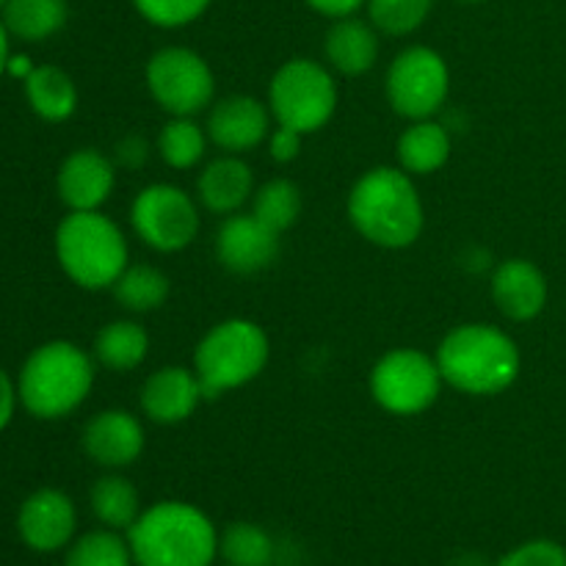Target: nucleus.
I'll return each instance as SVG.
<instances>
[{
    "label": "nucleus",
    "instance_id": "obj_38",
    "mask_svg": "<svg viewBox=\"0 0 566 566\" xmlns=\"http://www.w3.org/2000/svg\"><path fill=\"white\" fill-rule=\"evenodd\" d=\"M9 61H11V55H9V31H6L3 20H0V75L9 70Z\"/></svg>",
    "mask_w": 566,
    "mask_h": 566
},
{
    "label": "nucleus",
    "instance_id": "obj_12",
    "mask_svg": "<svg viewBox=\"0 0 566 566\" xmlns=\"http://www.w3.org/2000/svg\"><path fill=\"white\" fill-rule=\"evenodd\" d=\"M280 232L265 227L254 213H232L216 232V258L232 274H258L274 265Z\"/></svg>",
    "mask_w": 566,
    "mask_h": 566
},
{
    "label": "nucleus",
    "instance_id": "obj_41",
    "mask_svg": "<svg viewBox=\"0 0 566 566\" xmlns=\"http://www.w3.org/2000/svg\"><path fill=\"white\" fill-rule=\"evenodd\" d=\"M464 3H481V0H464Z\"/></svg>",
    "mask_w": 566,
    "mask_h": 566
},
{
    "label": "nucleus",
    "instance_id": "obj_2",
    "mask_svg": "<svg viewBox=\"0 0 566 566\" xmlns=\"http://www.w3.org/2000/svg\"><path fill=\"white\" fill-rule=\"evenodd\" d=\"M136 566H213L219 531L202 509L186 501H160L144 509L127 531Z\"/></svg>",
    "mask_w": 566,
    "mask_h": 566
},
{
    "label": "nucleus",
    "instance_id": "obj_39",
    "mask_svg": "<svg viewBox=\"0 0 566 566\" xmlns=\"http://www.w3.org/2000/svg\"><path fill=\"white\" fill-rule=\"evenodd\" d=\"M31 70H33V66H31V61L25 59V55H17V59L9 61V72H11V75H20L22 81L31 75Z\"/></svg>",
    "mask_w": 566,
    "mask_h": 566
},
{
    "label": "nucleus",
    "instance_id": "obj_25",
    "mask_svg": "<svg viewBox=\"0 0 566 566\" xmlns=\"http://www.w3.org/2000/svg\"><path fill=\"white\" fill-rule=\"evenodd\" d=\"M114 298L127 313H153L166 304L171 293L169 276L147 263L127 265L119 280L114 282Z\"/></svg>",
    "mask_w": 566,
    "mask_h": 566
},
{
    "label": "nucleus",
    "instance_id": "obj_14",
    "mask_svg": "<svg viewBox=\"0 0 566 566\" xmlns=\"http://www.w3.org/2000/svg\"><path fill=\"white\" fill-rule=\"evenodd\" d=\"M208 138L227 155L252 153L254 147L269 138L271 114L258 97L249 94H230L210 105L208 114Z\"/></svg>",
    "mask_w": 566,
    "mask_h": 566
},
{
    "label": "nucleus",
    "instance_id": "obj_36",
    "mask_svg": "<svg viewBox=\"0 0 566 566\" xmlns=\"http://www.w3.org/2000/svg\"><path fill=\"white\" fill-rule=\"evenodd\" d=\"M368 0H307V6L318 14L332 17V20H343V17H354Z\"/></svg>",
    "mask_w": 566,
    "mask_h": 566
},
{
    "label": "nucleus",
    "instance_id": "obj_13",
    "mask_svg": "<svg viewBox=\"0 0 566 566\" xmlns=\"http://www.w3.org/2000/svg\"><path fill=\"white\" fill-rule=\"evenodd\" d=\"M77 528V512L70 495L61 490H39L25 497L17 514L20 539L36 553H55L72 545Z\"/></svg>",
    "mask_w": 566,
    "mask_h": 566
},
{
    "label": "nucleus",
    "instance_id": "obj_10",
    "mask_svg": "<svg viewBox=\"0 0 566 566\" xmlns=\"http://www.w3.org/2000/svg\"><path fill=\"white\" fill-rule=\"evenodd\" d=\"M149 94L171 116H197L216 97V77L208 61L188 48H164L144 70Z\"/></svg>",
    "mask_w": 566,
    "mask_h": 566
},
{
    "label": "nucleus",
    "instance_id": "obj_3",
    "mask_svg": "<svg viewBox=\"0 0 566 566\" xmlns=\"http://www.w3.org/2000/svg\"><path fill=\"white\" fill-rule=\"evenodd\" d=\"M446 385L468 396H501L520 376V348L492 324H462L442 337L434 354Z\"/></svg>",
    "mask_w": 566,
    "mask_h": 566
},
{
    "label": "nucleus",
    "instance_id": "obj_17",
    "mask_svg": "<svg viewBox=\"0 0 566 566\" xmlns=\"http://www.w3.org/2000/svg\"><path fill=\"white\" fill-rule=\"evenodd\" d=\"M205 398L197 374L180 365H166L147 376L142 387V412L153 423L175 426L193 415Z\"/></svg>",
    "mask_w": 566,
    "mask_h": 566
},
{
    "label": "nucleus",
    "instance_id": "obj_6",
    "mask_svg": "<svg viewBox=\"0 0 566 566\" xmlns=\"http://www.w3.org/2000/svg\"><path fill=\"white\" fill-rule=\"evenodd\" d=\"M269 335L249 318H227L199 340L193 352V374L205 398H219L258 379L269 365Z\"/></svg>",
    "mask_w": 566,
    "mask_h": 566
},
{
    "label": "nucleus",
    "instance_id": "obj_28",
    "mask_svg": "<svg viewBox=\"0 0 566 566\" xmlns=\"http://www.w3.org/2000/svg\"><path fill=\"white\" fill-rule=\"evenodd\" d=\"M302 205V191H298L296 182L285 180V177H276V180L263 182V186L254 191L252 213L258 216L265 227H271V230L282 235V232L291 230L298 221Z\"/></svg>",
    "mask_w": 566,
    "mask_h": 566
},
{
    "label": "nucleus",
    "instance_id": "obj_7",
    "mask_svg": "<svg viewBox=\"0 0 566 566\" xmlns=\"http://www.w3.org/2000/svg\"><path fill=\"white\" fill-rule=\"evenodd\" d=\"M269 108L276 125L315 133L329 125L337 108V83L324 64L310 59L285 61L269 86Z\"/></svg>",
    "mask_w": 566,
    "mask_h": 566
},
{
    "label": "nucleus",
    "instance_id": "obj_34",
    "mask_svg": "<svg viewBox=\"0 0 566 566\" xmlns=\"http://www.w3.org/2000/svg\"><path fill=\"white\" fill-rule=\"evenodd\" d=\"M304 133L293 130V127L276 125V130L269 133V153L276 164H291L302 153Z\"/></svg>",
    "mask_w": 566,
    "mask_h": 566
},
{
    "label": "nucleus",
    "instance_id": "obj_29",
    "mask_svg": "<svg viewBox=\"0 0 566 566\" xmlns=\"http://www.w3.org/2000/svg\"><path fill=\"white\" fill-rule=\"evenodd\" d=\"M219 556L227 566H271L274 539L254 523H232L221 531Z\"/></svg>",
    "mask_w": 566,
    "mask_h": 566
},
{
    "label": "nucleus",
    "instance_id": "obj_35",
    "mask_svg": "<svg viewBox=\"0 0 566 566\" xmlns=\"http://www.w3.org/2000/svg\"><path fill=\"white\" fill-rule=\"evenodd\" d=\"M149 158V144L142 136H127L116 144V160L127 169H142Z\"/></svg>",
    "mask_w": 566,
    "mask_h": 566
},
{
    "label": "nucleus",
    "instance_id": "obj_18",
    "mask_svg": "<svg viewBox=\"0 0 566 566\" xmlns=\"http://www.w3.org/2000/svg\"><path fill=\"white\" fill-rule=\"evenodd\" d=\"M492 298L509 321H534L547 304V280L531 260H503L492 274Z\"/></svg>",
    "mask_w": 566,
    "mask_h": 566
},
{
    "label": "nucleus",
    "instance_id": "obj_4",
    "mask_svg": "<svg viewBox=\"0 0 566 566\" xmlns=\"http://www.w3.org/2000/svg\"><path fill=\"white\" fill-rule=\"evenodd\" d=\"M92 385V357L70 340H50L25 359L17 392L33 418L61 420L86 401Z\"/></svg>",
    "mask_w": 566,
    "mask_h": 566
},
{
    "label": "nucleus",
    "instance_id": "obj_37",
    "mask_svg": "<svg viewBox=\"0 0 566 566\" xmlns=\"http://www.w3.org/2000/svg\"><path fill=\"white\" fill-rule=\"evenodd\" d=\"M17 398H20V392H17L14 381H11L9 374L0 368V431H3L6 426L11 423V418H14Z\"/></svg>",
    "mask_w": 566,
    "mask_h": 566
},
{
    "label": "nucleus",
    "instance_id": "obj_1",
    "mask_svg": "<svg viewBox=\"0 0 566 566\" xmlns=\"http://www.w3.org/2000/svg\"><path fill=\"white\" fill-rule=\"evenodd\" d=\"M348 221L374 247H412L426 224L423 199L412 175L396 166L365 171L348 193Z\"/></svg>",
    "mask_w": 566,
    "mask_h": 566
},
{
    "label": "nucleus",
    "instance_id": "obj_19",
    "mask_svg": "<svg viewBox=\"0 0 566 566\" xmlns=\"http://www.w3.org/2000/svg\"><path fill=\"white\" fill-rule=\"evenodd\" d=\"M252 166L241 160V155H224L205 166L199 175L197 193L199 202L216 216H232L243 208V202L254 197Z\"/></svg>",
    "mask_w": 566,
    "mask_h": 566
},
{
    "label": "nucleus",
    "instance_id": "obj_40",
    "mask_svg": "<svg viewBox=\"0 0 566 566\" xmlns=\"http://www.w3.org/2000/svg\"><path fill=\"white\" fill-rule=\"evenodd\" d=\"M6 3H9V0H0V14H3V9H6Z\"/></svg>",
    "mask_w": 566,
    "mask_h": 566
},
{
    "label": "nucleus",
    "instance_id": "obj_8",
    "mask_svg": "<svg viewBox=\"0 0 566 566\" xmlns=\"http://www.w3.org/2000/svg\"><path fill=\"white\" fill-rule=\"evenodd\" d=\"M370 396L385 412L415 418L440 398L442 374L434 357L418 348H392L370 370Z\"/></svg>",
    "mask_w": 566,
    "mask_h": 566
},
{
    "label": "nucleus",
    "instance_id": "obj_22",
    "mask_svg": "<svg viewBox=\"0 0 566 566\" xmlns=\"http://www.w3.org/2000/svg\"><path fill=\"white\" fill-rule=\"evenodd\" d=\"M25 97L33 114L44 122H64L77 108V88L72 77L59 66H33L25 77Z\"/></svg>",
    "mask_w": 566,
    "mask_h": 566
},
{
    "label": "nucleus",
    "instance_id": "obj_31",
    "mask_svg": "<svg viewBox=\"0 0 566 566\" xmlns=\"http://www.w3.org/2000/svg\"><path fill=\"white\" fill-rule=\"evenodd\" d=\"M370 25L387 36H409L429 20L434 0H368Z\"/></svg>",
    "mask_w": 566,
    "mask_h": 566
},
{
    "label": "nucleus",
    "instance_id": "obj_32",
    "mask_svg": "<svg viewBox=\"0 0 566 566\" xmlns=\"http://www.w3.org/2000/svg\"><path fill=\"white\" fill-rule=\"evenodd\" d=\"M138 14L158 28H182L208 11L210 0H133Z\"/></svg>",
    "mask_w": 566,
    "mask_h": 566
},
{
    "label": "nucleus",
    "instance_id": "obj_20",
    "mask_svg": "<svg viewBox=\"0 0 566 566\" xmlns=\"http://www.w3.org/2000/svg\"><path fill=\"white\" fill-rule=\"evenodd\" d=\"M324 55L332 70L348 77H359L379 59V33L370 22L357 20V17H343L326 31Z\"/></svg>",
    "mask_w": 566,
    "mask_h": 566
},
{
    "label": "nucleus",
    "instance_id": "obj_24",
    "mask_svg": "<svg viewBox=\"0 0 566 566\" xmlns=\"http://www.w3.org/2000/svg\"><path fill=\"white\" fill-rule=\"evenodd\" d=\"M3 25L22 42H44L66 22L64 0H9L3 9Z\"/></svg>",
    "mask_w": 566,
    "mask_h": 566
},
{
    "label": "nucleus",
    "instance_id": "obj_5",
    "mask_svg": "<svg viewBox=\"0 0 566 566\" xmlns=\"http://www.w3.org/2000/svg\"><path fill=\"white\" fill-rule=\"evenodd\" d=\"M55 258L75 285L86 291L114 287L130 265L127 238L99 210H70L55 230Z\"/></svg>",
    "mask_w": 566,
    "mask_h": 566
},
{
    "label": "nucleus",
    "instance_id": "obj_9",
    "mask_svg": "<svg viewBox=\"0 0 566 566\" xmlns=\"http://www.w3.org/2000/svg\"><path fill=\"white\" fill-rule=\"evenodd\" d=\"M387 103L403 119H431L446 105L451 92V72L437 50L415 44L401 50L387 66Z\"/></svg>",
    "mask_w": 566,
    "mask_h": 566
},
{
    "label": "nucleus",
    "instance_id": "obj_15",
    "mask_svg": "<svg viewBox=\"0 0 566 566\" xmlns=\"http://www.w3.org/2000/svg\"><path fill=\"white\" fill-rule=\"evenodd\" d=\"M144 426L127 409H103L83 426V451L99 468L122 470L144 453Z\"/></svg>",
    "mask_w": 566,
    "mask_h": 566
},
{
    "label": "nucleus",
    "instance_id": "obj_11",
    "mask_svg": "<svg viewBox=\"0 0 566 566\" xmlns=\"http://www.w3.org/2000/svg\"><path fill=\"white\" fill-rule=\"evenodd\" d=\"M130 221L136 235L155 252H182L199 232L197 202L182 188L155 182L133 199Z\"/></svg>",
    "mask_w": 566,
    "mask_h": 566
},
{
    "label": "nucleus",
    "instance_id": "obj_33",
    "mask_svg": "<svg viewBox=\"0 0 566 566\" xmlns=\"http://www.w3.org/2000/svg\"><path fill=\"white\" fill-rule=\"evenodd\" d=\"M497 566H566V551L558 542L534 539L509 551Z\"/></svg>",
    "mask_w": 566,
    "mask_h": 566
},
{
    "label": "nucleus",
    "instance_id": "obj_27",
    "mask_svg": "<svg viewBox=\"0 0 566 566\" xmlns=\"http://www.w3.org/2000/svg\"><path fill=\"white\" fill-rule=\"evenodd\" d=\"M208 130L193 122V116H171L158 136V153L171 169H193L208 149Z\"/></svg>",
    "mask_w": 566,
    "mask_h": 566
},
{
    "label": "nucleus",
    "instance_id": "obj_23",
    "mask_svg": "<svg viewBox=\"0 0 566 566\" xmlns=\"http://www.w3.org/2000/svg\"><path fill=\"white\" fill-rule=\"evenodd\" d=\"M149 354V335L136 321H114L105 324L94 337V357L103 368L114 374H127L138 368Z\"/></svg>",
    "mask_w": 566,
    "mask_h": 566
},
{
    "label": "nucleus",
    "instance_id": "obj_30",
    "mask_svg": "<svg viewBox=\"0 0 566 566\" xmlns=\"http://www.w3.org/2000/svg\"><path fill=\"white\" fill-rule=\"evenodd\" d=\"M64 566H136L127 539L119 531H92L75 539L66 551Z\"/></svg>",
    "mask_w": 566,
    "mask_h": 566
},
{
    "label": "nucleus",
    "instance_id": "obj_26",
    "mask_svg": "<svg viewBox=\"0 0 566 566\" xmlns=\"http://www.w3.org/2000/svg\"><path fill=\"white\" fill-rule=\"evenodd\" d=\"M92 512L105 528L111 531H130L142 514V501H138V490L125 479V475L108 473L97 479L92 486Z\"/></svg>",
    "mask_w": 566,
    "mask_h": 566
},
{
    "label": "nucleus",
    "instance_id": "obj_21",
    "mask_svg": "<svg viewBox=\"0 0 566 566\" xmlns=\"http://www.w3.org/2000/svg\"><path fill=\"white\" fill-rule=\"evenodd\" d=\"M451 133L442 122L418 119L398 138V164L409 175H434L451 158Z\"/></svg>",
    "mask_w": 566,
    "mask_h": 566
},
{
    "label": "nucleus",
    "instance_id": "obj_16",
    "mask_svg": "<svg viewBox=\"0 0 566 566\" xmlns=\"http://www.w3.org/2000/svg\"><path fill=\"white\" fill-rule=\"evenodd\" d=\"M116 186L114 160L97 149H75L61 164L55 188L70 210H99Z\"/></svg>",
    "mask_w": 566,
    "mask_h": 566
}]
</instances>
